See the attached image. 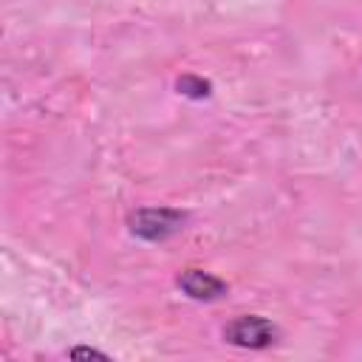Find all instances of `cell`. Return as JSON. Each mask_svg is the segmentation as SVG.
I'll return each instance as SVG.
<instances>
[{"label": "cell", "mask_w": 362, "mask_h": 362, "mask_svg": "<svg viewBox=\"0 0 362 362\" xmlns=\"http://www.w3.org/2000/svg\"><path fill=\"white\" fill-rule=\"evenodd\" d=\"M223 339L235 348H249V351H263L272 348L280 339V328L260 317V314H240L223 325Z\"/></svg>", "instance_id": "obj_2"}, {"label": "cell", "mask_w": 362, "mask_h": 362, "mask_svg": "<svg viewBox=\"0 0 362 362\" xmlns=\"http://www.w3.org/2000/svg\"><path fill=\"white\" fill-rule=\"evenodd\" d=\"M71 359H110L105 351H96V348H85V345H76L68 351Z\"/></svg>", "instance_id": "obj_5"}, {"label": "cell", "mask_w": 362, "mask_h": 362, "mask_svg": "<svg viewBox=\"0 0 362 362\" xmlns=\"http://www.w3.org/2000/svg\"><path fill=\"white\" fill-rule=\"evenodd\" d=\"M175 88H178V93L187 96V99H209V96H212V82L204 79V76H198V74H184V76H178V79H175Z\"/></svg>", "instance_id": "obj_4"}, {"label": "cell", "mask_w": 362, "mask_h": 362, "mask_svg": "<svg viewBox=\"0 0 362 362\" xmlns=\"http://www.w3.org/2000/svg\"><path fill=\"white\" fill-rule=\"evenodd\" d=\"M187 223V212L175 206H139L127 215V229L133 238L147 243H161L181 232Z\"/></svg>", "instance_id": "obj_1"}, {"label": "cell", "mask_w": 362, "mask_h": 362, "mask_svg": "<svg viewBox=\"0 0 362 362\" xmlns=\"http://www.w3.org/2000/svg\"><path fill=\"white\" fill-rule=\"evenodd\" d=\"M175 286H178L189 300H195V303H215V300H221V297L229 291L226 280H221V277L212 274V272L195 269V266L181 269V272L175 274Z\"/></svg>", "instance_id": "obj_3"}]
</instances>
